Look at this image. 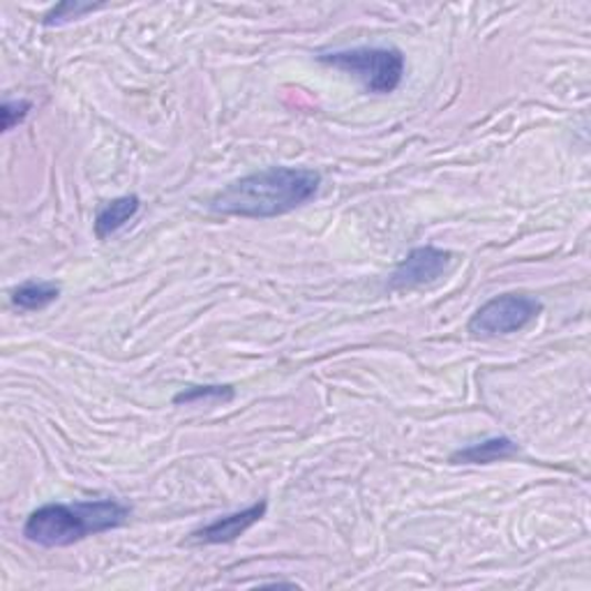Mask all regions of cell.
<instances>
[{
    "mask_svg": "<svg viewBox=\"0 0 591 591\" xmlns=\"http://www.w3.org/2000/svg\"><path fill=\"white\" fill-rule=\"evenodd\" d=\"M321 187V174L305 167H268L229 183L210 199V208L236 218H278L310 204Z\"/></svg>",
    "mask_w": 591,
    "mask_h": 591,
    "instance_id": "obj_1",
    "label": "cell"
},
{
    "mask_svg": "<svg viewBox=\"0 0 591 591\" xmlns=\"http://www.w3.org/2000/svg\"><path fill=\"white\" fill-rule=\"evenodd\" d=\"M132 508L118 499L44 504L23 525L25 541L40 548H68L89 536L123 527Z\"/></svg>",
    "mask_w": 591,
    "mask_h": 591,
    "instance_id": "obj_2",
    "label": "cell"
},
{
    "mask_svg": "<svg viewBox=\"0 0 591 591\" xmlns=\"http://www.w3.org/2000/svg\"><path fill=\"white\" fill-rule=\"evenodd\" d=\"M319 63L342 70L359 79L365 93L388 95L405 79V56L395 46H354L338 51H321Z\"/></svg>",
    "mask_w": 591,
    "mask_h": 591,
    "instance_id": "obj_3",
    "label": "cell"
},
{
    "mask_svg": "<svg viewBox=\"0 0 591 591\" xmlns=\"http://www.w3.org/2000/svg\"><path fill=\"white\" fill-rule=\"evenodd\" d=\"M543 303L529 293H501L483 303L469 319L467 331L478 338H499L527 329L539 319Z\"/></svg>",
    "mask_w": 591,
    "mask_h": 591,
    "instance_id": "obj_4",
    "label": "cell"
},
{
    "mask_svg": "<svg viewBox=\"0 0 591 591\" xmlns=\"http://www.w3.org/2000/svg\"><path fill=\"white\" fill-rule=\"evenodd\" d=\"M453 263V252L435 248V246H423L414 248L405 259L397 263L393 271L388 287L395 291L405 289H416L423 284H433L439 280Z\"/></svg>",
    "mask_w": 591,
    "mask_h": 591,
    "instance_id": "obj_5",
    "label": "cell"
},
{
    "mask_svg": "<svg viewBox=\"0 0 591 591\" xmlns=\"http://www.w3.org/2000/svg\"><path fill=\"white\" fill-rule=\"evenodd\" d=\"M268 510V501L261 499L243 510H236V514L222 516L218 520H212L210 525L193 531L187 543H195V546H222V543H231L236 541L238 536H243L250 527H255Z\"/></svg>",
    "mask_w": 591,
    "mask_h": 591,
    "instance_id": "obj_6",
    "label": "cell"
},
{
    "mask_svg": "<svg viewBox=\"0 0 591 591\" xmlns=\"http://www.w3.org/2000/svg\"><path fill=\"white\" fill-rule=\"evenodd\" d=\"M516 455H520V446L510 437L499 435V437L483 439L478 444L455 450L450 455V463L453 465H490V463L516 458Z\"/></svg>",
    "mask_w": 591,
    "mask_h": 591,
    "instance_id": "obj_7",
    "label": "cell"
},
{
    "mask_svg": "<svg viewBox=\"0 0 591 591\" xmlns=\"http://www.w3.org/2000/svg\"><path fill=\"white\" fill-rule=\"evenodd\" d=\"M139 208H142V199L137 195H123V197L106 201L95 215V236L100 240L112 238L129 220H134V215L139 212Z\"/></svg>",
    "mask_w": 591,
    "mask_h": 591,
    "instance_id": "obj_8",
    "label": "cell"
},
{
    "mask_svg": "<svg viewBox=\"0 0 591 591\" xmlns=\"http://www.w3.org/2000/svg\"><path fill=\"white\" fill-rule=\"evenodd\" d=\"M59 296H61V287L56 282H35V280H31V282L19 284L12 291L10 301L19 310L38 312V310L49 308L51 303H56Z\"/></svg>",
    "mask_w": 591,
    "mask_h": 591,
    "instance_id": "obj_9",
    "label": "cell"
},
{
    "mask_svg": "<svg viewBox=\"0 0 591 591\" xmlns=\"http://www.w3.org/2000/svg\"><path fill=\"white\" fill-rule=\"evenodd\" d=\"M236 391L231 386H222V384H206V386H190L180 391L178 395H174V405H195V402H206V400H215V402H229L234 400Z\"/></svg>",
    "mask_w": 591,
    "mask_h": 591,
    "instance_id": "obj_10",
    "label": "cell"
},
{
    "mask_svg": "<svg viewBox=\"0 0 591 591\" xmlns=\"http://www.w3.org/2000/svg\"><path fill=\"white\" fill-rule=\"evenodd\" d=\"M102 6H84V3H61L53 8L44 19L42 23L44 25H61V23H68L72 19H82L84 14H91L95 10H100Z\"/></svg>",
    "mask_w": 591,
    "mask_h": 591,
    "instance_id": "obj_11",
    "label": "cell"
},
{
    "mask_svg": "<svg viewBox=\"0 0 591 591\" xmlns=\"http://www.w3.org/2000/svg\"><path fill=\"white\" fill-rule=\"evenodd\" d=\"M33 104L29 100H6L0 106V118H3V132L14 129L19 123L25 121V116L31 114Z\"/></svg>",
    "mask_w": 591,
    "mask_h": 591,
    "instance_id": "obj_12",
    "label": "cell"
}]
</instances>
